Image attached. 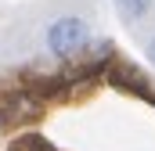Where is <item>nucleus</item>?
Listing matches in <instances>:
<instances>
[{
	"label": "nucleus",
	"mask_w": 155,
	"mask_h": 151,
	"mask_svg": "<svg viewBox=\"0 0 155 151\" xmlns=\"http://www.w3.org/2000/svg\"><path fill=\"white\" fill-rule=\"evenodd\" d=\"M87 47H90V29L79 14H61L47 25V50L58 61H76Z\"/></svg>",
	"instance_id": "nucleus-1"
},
{
	"label": "nucleus",
	"mask_w": 155,
	"mask_h": 151,
	"mask_svg": "<svg viewBox=\"0 0 155 151\" xmlns=\"http://www.w3.org/2000/svg\"><path fill=\"white\" fill-rule=\"evenodd\" d=\"M155 0H116V11L119 18L126 22V25H137V22H144L148 14H152Z\"/></svg>",
	"instance_id": "nucleus-2"
},
{
	"label": "nucleus",
	"mask_w": 155,
	"mask_h": 151,
	"mask_svg": "<svg viewBox=\"0 0 155 151\" xmlns=\"http://www.w3.org/2000/svg\"><path fill=\"white\" fill-rule=\"evenodd\" d=\"M148 61H152V65H155V36L148 40Z\"/></svg>",
	"instance_id": "nucleus-3"
},
{
	"label": "nucleus",
	"mask_w": 155,
	"mask_h": 151,
	"mask_svg": "<svg viewBox=\"0 0 155 151\" xmlns=\"http://www.w3.org/2000/svg\"><path fill=\"white\" fill-rule=\"evenodd\" d=\"M29 148H33V151H51L47 144H40V140H29Z\"/></svg>",
	"instance_id": "nucleus-4"
}]
</instances>
